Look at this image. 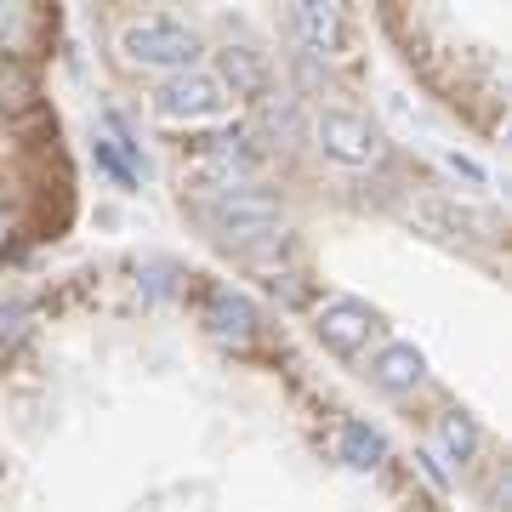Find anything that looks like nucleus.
<instances>
[{
    "label": "nucleus",
    "instance_id": "7ed1b4c3",
    "mask_svg": "<svg viewBox=\"0 0 512 512\" xmlns=\"http://www.w3.org/2000/svg\"><path fill=\"white\" fill-rule=\"evenodd\" d=\"M319 148L330 160L342 165H376L382 160V137L370 126L365 114H348V109H325L319 114Z\"/></svg>",
    "mask_w": 512,
    "mask_h": 512
},
{
    "label": "nucleus",
    "instance_id": "f8f14e48",
    "mask_svg": "<svg viewBox=\"0 0 512 512\" xmlns=\"http://www.w3.org/2000/svg\"><path fill=\"white\" fill-rule=\"evenodd\" d=\"M35 69H29V63H18V57H6V63H0V103H6V109H23V103H35Z\"/></svg>",
    "mask_w": 512,
    "mask_h": 512
},
{
    "label": "nucleus",
    "instance_id": "0eeeda50",
    "mask_svg": "<svg viewBox=\"0 0 512 512\" xmlns=\"http://www.w3.org/2000/svg\"><path fill=\"white\" fill-rule=\"evenodd\" d=\"M296 35L308 52H342L348 46V18H342V6H325V0H302L296 6Z\"/></svg>",
    "mask_w": 512,
    "mask_h": 512
},
{
    "label": "nucleus",
    "instance_id": "39448f33",
    "mask_svg": "<svg viewBox=\"0 0 512 512\" xmlns=\"http://www.w3.org/2000/svg\"><path fill=\"white\" fill-rule=\"evenodd\" d=\"M228 97H222V86L211 80V74H177V80H165L160 92H154V109L165 114V120H205V114H217Z\"/></svg>",
    "mask_w": 512,
    "mask_h": 512
},
{
    "label": "nucleus",
    "instance_id": "6e6552de",
    "mask_svg": "<svg viewBox=\"0 0 512 512\" xmlns=\"http://www.w3.org/2000/svg\"><path fill=\"white\" fill-rule=\"evenodd\" d=\"M370 376H376V387H387V393H410V387H421V376H427V359H421L416 342H387V348L370 359Z\"/></svg>",
    "mask_w": 512,
    "mask_h": 512
},
{
    "label": "nucleus",
    "instance_id": "1a4fd4ad",
    "mask_svg": "<svg viewBox=\"0 0 512 512\" xmlns=\"http://www.w3.org/2000/svg\"><path fill=\"white\" fill-rule=\"evenodd\" d=\"M336 450H342V461H348V467H359V473H370V467L387 456L382 433H376V427H365V421H342V433H336Z\"/></svg>",
    "mask_w": 512,
    "mask_h": 512
},
{
    "label": "nucleus",
    "instance_id": "20e7f679",
    "mask_svg": "<svg viewBox=\"0 0 512 512\" xmlns=\"http://www.w3.org/2000/svg\"><path fill=\"white\" fill-rule=\"evenodd\" d=\"M319 342H325L330 353H342V359H353V353L370 342V330H376V313H370V302H359V296H330L325 308H319Z\"/></svg>",
    "mask_w": 512,
    "mask_h": 512
},
{
    "label": "nucleus",
    "instance_id": "9d476101",
    "mask_svg": "<svg viewBox=\"0 0 512 512\" xmlns=\"http://www.w3.org/2000/svg\"><path fill=\"white\" fill-rule=\"evenodd\" d=\"M222 74L234 80L239 97H256L262 92V80H268V69H262V57H256L251 46H228V52H222Z\"/></svg>",
    "mask_w": 512,
    "mask_h": 512
},
{
    "label": "nucleus",
    "instance_id": "4468645a",
    "mask_svg": "<svg viewBox=\"0 0 512 512\" xmlns=\"http://www.w3.org/2000/svg\"><path fill=\"white\" fill-rule=\"evenodd\" d=\"M0 245H6V217H0Z\"/></svg>",
    "mask_w": 512,
    "mask_h": 512
},
{
    "label": "nucleus",
    "instance_id": "423d86ee",
    "mask_svg": "<svg viewBox=\"0 0 512 512\" xmlns=\"http://www.w3.org/2000/svg\"><path fill=\"white\" fill-rule=\"evenodd\" d=\"M200 319H205V330H211L217 342H228V348H251L256 342V308L239 291H228V285H217V291L205 296Z\"/></svg>",
    "mask_w": 512,
    "mask_h": 512
},
{
    "label": "nucleus",
    "instance_id": "9b49d317",
    "mask_svg": "<svg viewBox=\"0 0 512 512\" xmlns=\"http://www.w3.org/2000/svg\"><path fill=\"white\" fill-rule=\"evenodd\" d=\"M439 450H444L450 461H473V450H478V427H473V416H461V410L439 416Z\"/></svg>",
    "mask_w": 512,
    "mask_h": 512
},
{
    "label": "nucleus",
    "instance_id": "ddd939ff",
    "mask_svg": "<svg viewBox=\"0 0 512 512\" xmlns=\"http://www.w3.org/2000/svg\"><path fill=\"white\" fill-rule=\"evenodd\" d=\"M92 154H97V165H103V171H109V177H114L120 188H137V171L126 165V154H120L114 143H103V137H97V148H92Z\"/></svg>",
    "mask_w": 512,
    "mask_h": 512
},
{
    "label": "nucleus",
    "instance_id": "f03ea898",
    "mask_svg": "<svg viewBox=\"0 0 512 512\" xmlns=\"http://www.w3.org/2000/svg\"><path fill=\"white\" fill-rule=\"evenodd\" d=\"M126 57L131 63H143V69H194V57H200V35L177 18H148V23H131L126 29Z\"/></svg>",
    "mask_w": 512,
    "mask_h": 512
},
{
    "label": "nucleus",
    "instance_id": "f257e3e1",
    "mask_svg": "<svg viewBox=\"0 0 512 512\" xmlns=\"http://www.w3.org/2000/svg\"><path fill=\"white\" fill-rule=\"evenodd\" d=\"M205 228L228 245H256V239H279L285 228V205L262 188H234V194H217V200L200 205Z\"/></svg>",
    "mask_w": 512,
    "mask_h": 512
}]
</instances>
